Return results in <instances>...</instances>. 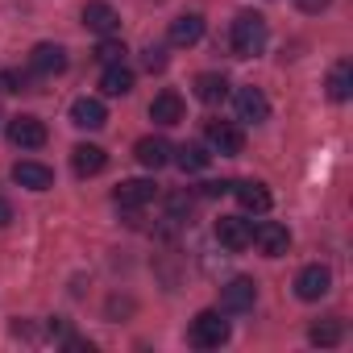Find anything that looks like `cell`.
Masks as SVG:
<instances>
[{"label":"cell","instance_id":"obj_1","mask_svg":"<svg viewBox=\"0 0 353 353\" xmlns=\"http://www.w3.org/2000/svg\"><path fill=\"white\" fill-rule=\"evenodd\" d=\"M266 38H270V26L262 13H237L233 30H229V46L237 59H254L266 50Z\"/></svg>","mask_w":353,"mask_h":353},{"label":"cell","instance_id":"obj_2","mask_svg":"<svg viewBox=\"0 0 353 353\" xmlns=\"http://www.w3.org/2000/svg\"><path fill=\"white\" fill-rule=\"evenodd\" d=\"M188 341L196 345V349H221L225 341H229V320L221 316V312H200L196 320H192V328H188Z\"/></svg>","mask_w":353,"mask_h":353},{"label":"cell","instance_id":"obj_3","mask_svg":"<svg viewBox=\"0 0 353 353\" xmlns=\"http://www.w3.org/2000/svg\"><path fill=\"white\" fill-rule=\"evenodd\" d=\"M5 133H9V141H13L17 150H42V145H46V125H42L38 117H30V112L9 117Z\"/></svg>","mask_w":353,"mask_h":353},{"label":"cell","instance_id":"obj_4","mask_svg":"<svg viewBox=\"0 0 353 353\" xmlns=\"http://www.w3.org/2000/svg\"><path fill=\"white\" fill-rule=\"evenodd\" d=\"M233 108H237V121H245V125H266L270 121V100H266L262 88H237Z\"/></svg>","mask_w":353,"mask_h":353},{"label":"cell","instance_id":"obj_5","mask_svg":"<svg viewBox=\"0 0 353 353\" xmlns=\"http://www.w3.org/2000/svg\"><path fill=\"white\" fill-rule=\"evenodd\" d=\"M204 137H208V145H212L216 154H225V158H237V154L245 150V133H241V125H233V121H208Z\"/></svg>","mask_w":353,"mask_h":353},{"label":"cell","instance_id":"obj_6","mask_svg":"<svg viewBox=\"0 0 353 353\" xmlns=\"http://www.w3.org/2000/svg\"><path fill=\"white\" fill-rule=\"evenodd\" d=\"M250 245H258L262 258H283V254L291 250V233H287V225H279V221H262V225H254Z\"/></svg>","mask_w":353,"mask_h":353},{"label":"cell","instance_id":"obj_7","mask_svg":"<svg viewBox=\"0 0 353 353\" xmlns=\"http://www.w3.org/2000/svg\"><path fill=\"white\" fill-rule=\"evenodd\" d=\"M30 71L42 75V79L63 75V71H67V50H63L59 42H38V46L30 50Z\"/></svg>","mask_w":353,"mask_h":353},{"label":"cell","instance_id":"obj_8","mask_svg":"<svg viewBox=\"0 0 353 353\" xmlns=\"http://www.w3.org/2000/svg\"><path fill=\"white\" fill-rule=\"evenodd\" d=\"M254 303H258V283L254 279L237 274L221 287V307L225 312H254Z\"/></svg>","mask_w":353,"mask_h":353},{"label":"cell","instance_id":"obj_9","mask_svg":"<svg viewBox=\"0 0 353 353\" xmlns=\"http://www.w3.org/2000/svg\"><path fill=\"white\" fill-rule=\"evenodd\" d=\"M112 200H117V208L137 212V208H145V204L158 200V183H154V179H129V183H121V188L112 192Z\"/></svg>","mask_w":353,"mask_h":353},{"label":"cell","instance_id":"obj_10","mask_svg":"<svg viewBox=\"0 0 353 353\" xmlns=\"http://www.w3.org/2000/svg\"><path fill=\"white\" fill-rule=\"evenodd\" d=\"M332 291V270L328 266H320V262H312V266H303L299 274H295V295L299 299H320V295H328Z\"/></svg>","mask_w":353,"mask_h":353},{"label":"cell","instance_id":"obj_11","mask_svg":"<svg viewBox=\"0 0 353 353\" xmlns=\"http://www.w3.org/2000/svg\"><path fill=\"white\" fill-rule=\"evenodd\" d=\"M13 183L26 188V192H50L54 188V170L46 162H34V158H21L13 166Z\"/></svg>","mask_w":353,"mask_h":353},{"label":"cell","instance_id":"obj_12","mask_svg":"<svg viewBox=\"0 0 353 353\" xmlns=\"http://www.w3.org/2000/svg\"><path fill=\"white\" fill-rule=\"evenodd\" d=\"M250 237H254V225H250L245 216H221V221H216V241H221L229 254L250 250Z\"/></svg>","mask_w":353,"mask_h":353},{"label":"cell","instance_id":"obj_13","mask_svg":"<svg viewBox=\"0 0 353 353\" xmlns=\"http://www.w3.org/2000/svg\"><path fill=\"white\" fill-rule=\"evenodd\" d=\"M83 26L92 34H100V38H112L121 30V13L108 5V0H88V5H83Z\"/></svg>","mask_w":353,"mask_h":353},{"label":"cell","instance_id":"obj_14","mask_svg":"<svg viewBox=\"0 0 353 353\" xmlns=\"http://www.w3.org/2000/svg\"><path fill=\"white\" fill-rule=\"evenodd\" d=\"M183 117H188V108H183V96H179V92H158V96L150 100V121L162 125V129L179 125Z\"/></svg>","mask_w":353,"mask_h":353},{"label":"cell","instance_id":"obj_15","mask_svg":"<svg viewBox=\"0 0 353 353\" xmlns=\"http://www.w3.org/2000/svg\"><path fill=\"white\" fill-rule=\"evenodd\" d=\"M104 166H108V154H104L100 145L83 141V145H75V150H71V170L79 174V179H92V174H100Z\"/></svg>","mask_w":353,"mask_h":353},{"label":"cell","instance_id":"obj_16","mask_svg":"<svg viewBox=\"0 0 353 353\" xmlns=\"http://www.w3.org/2000/svg\"><path fill=\"white\" fill-rule=\"evenodd\" d=\"M104 121H108V112H104L100 100L79 96V100L71 104V125H75V129H104Z\"/></svg>","mask_w":353,"mask_h":353},{"label":"cell","instance_id":"obj_17","mask_svg":"<svg viewBox=\"0 0 353 353\" xmlns=\"http://www.w3.org/2000/svg\"><path fill=\"white\" fill-rule=\"evenodd\" d=\"M170 141L166 137H141L137 145H133V154H137V162L145 166V170H158V166H166L170 162Z\"/></svg>","mask_w":353,"mask_h":353},{"label":"cell","instance_id":"obj_18","mask_svg":"<svg viewBox=\"0 0 353 353\" xmlns=\"http://www.w3.org/2000/svg\"><path fill=\"white\" fill-rule=\"evenodd\" d=\"M204 38V17L200 13H183L170 21V46H196Z\"/></svg>","mask_w":353,"mask_h":353},{"label":"cell","instance_id":"obj_19","mask_svg":"<svg viewBox=\"0 0 353 353\" xmlns=\"http://www.w3.org/2000/svg\"><path fill=\"white\" fill-rule=\"evenodd\" d=\"M349 96H353V63L349 59H336L332 71H328V100L345 104Z\"/></svg>","mask_w":353,"mask_h":353},{"label":"cell","instance_id":"obj_20","mask_svg":"<svg viewBox=\"0 0 353 353\" xmlns=\"http://www.w3.org/2000/svg\"><path fill=\"white\" fill-rule=\"evenodd\" d=\"M100 92L104 96H129L133 92V71L125 63H108L104 75H100Z\"/></svg>","mask_w":353,"mask_h":353},{"label":"cell","instance_id":"obj_21","mask_svg":"<svg viewBox=\"0 0 353 353\" xmlns=\"http://www.w3.org/2000/svg\"><path fill=\"white\" fill-rule=\"evenodd\" d=\"M233 196L241 200L245 212H270V204H274L270 192H266V183H254V179L250 183H233Z\"/></svg>","mask_w":353,"mask_h":353},{"label":"cell","instance_id":"obj_22","mask_svg":"<svg viewBox=\"0 0 353 353\" xmlns=\"http://www.w3.org/2000/svg\"><path fill=\"white\" fill-rule=\"evenodd\" d=\"M170 154H174V162H179V170H188V174H196V170H204L212 162V154H208L204 141H183L179 150H170Z\"/></svg>","mask_w":353,"mask_h":353},{"label":"cell","instance_id":"obj_23","mask_svg":"<svg viewBox=\"0 0 353 353\" xmlns=\"http://www.w3.org/2000/svg\"><path fill=\"white\" fill-rule=\"evenodd\" d=\"M196 96H200L204 104H216V100L229 96V79H225L221 71H204V75H196Z\"/></svg>","mask_w":353,"mask_h":353},{"label":"cell","instance_id":"obj_24","mask_svg":"<svg viewBox=\"0 0 353 353\" xmlns=\"http://www.w3.org/2000/svg\"><path fill=\"white\" fill-rule=\"evenodd\" d=\"M341 336H345V328H341V320H336V316H328V320H316V324L307 328V341H312V345H320V349H332V345H341Z\"/></svg>","mask_w":353,"mask_h":353},{"label":"cell","instance_id":"obj_25","mask_svg":"<svg viewBox=\"0 0 353 353\" xmlns=\"http://www.w3.org/2000/svg\"><path fill=\"white\" fill-rule=\"evenodd\" d=\"M96 59L108 67V63H125V42H117V38H104L100 46H96Z\"/></svg>","mask_w":353,"mask_h":353},{"label":"cell","instance_id":"obj_26","mask_svg":"<svg viewBox=\"0 0 353 353\" xmlns=\"http://www.w3.org/2000/svg\"><path fill=\"white\" fill-rule=\"evenodd\" d=\"M0 92H34V88H30V75L0 67Z\"/></svg>","mask_w":353,"mask_h":353},{"label":"cell","instance_id":"obj_27","mask_svg":"<svg viewBox=\"0 0 353 353\" xmlns=\"http://www.w3.org/2000/svg\"><path fill=\"white\" fill-rule=\"evenodd\" d=\"M141 67L145 71H166V50L162 46H145L141 50Z\"/></svg>","mask_w":353,"mask_h":353},{"label":"cell","instance_id":"obj_28","mask_svg":"<svg viewBox=\"0 0 353 353\" xmlns=\"http://www.w3.org/2000/svg\"><path fill=\"white\" fill-rule=\"evenodd\" d=\"M295 5H299V13H312L316 17V13H324L332 5V0H295Z\"/></svg>","mask_w":353,"mask_h":353},{"label":"cell","instance_id":"obj_29","mask_svg":"<svg viewBox=\"0 0 353 353\" xmlns=\"http://www.w3.org/2000/svg\"><path fill=\"white\" fill-rule=\"evenodd\" d=\"M63 345L71 353H92V341H83V336H63Z\"/></svg>","mask_w":353,"mask_h":353},{"label":"cell","instance_id":"obj_30","mask_svg":"<svg viewBox=\"0 0 353 353\" xmlns=\"http://www.w3.org/2000/svg\"><path fill=\"white\" fill-rule=\"evenodd\" d=\"M9 221H13V204H9V200H5V196H0V229H5V225H9Z\"/></svg>","mask_w":353,"mask_h":353},{"label":"cell","instance_id":"obj_31","mask_svg":"<svg viewBox=\"0 0 353 353\" xmlns=\"http://www.w3.org/2000/svg\"><path fill=\"white\" fill-rule=\"evenodd\" d=\"M233 192V183H204V196H225Z\"/></svg>","mask_w":353,"mask_h":353},{"label":"cell","instance_id":"obj_32","mask_svg":"<svg viewBox=\"0 0 353 353\" xmlns=\"http://www.w3.org/2000/svg\"><path fill=\"white\" fill-rule=\"evenodd\" d=\"M0 121H5V117H0Z\"/></svg>","mask_w":353,"mask_h":353}]
</instances>
